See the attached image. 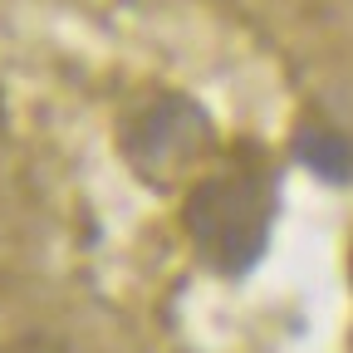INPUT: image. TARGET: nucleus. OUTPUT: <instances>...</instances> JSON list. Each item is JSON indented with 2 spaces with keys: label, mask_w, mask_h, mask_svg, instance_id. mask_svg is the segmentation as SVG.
Wrapping results in <instances>:
<instances>
[{
  "label": "nucleus",
  "mask_w": 353,
  "mask_h": 353,
  "mask_svg": "<svg viewBox=\"0 0 353 353\" xmlns=\"http://www.w3.org/2000/svg\"><path fill=\"white\" fill-rule=\"evenodd\" d=\"M260 192L245 176H216V182H201L187 196V231L206 245V255L221 265V270H250L265 250V211L255 206Z\"/></svg>",
  "instance_id": "obj_1"
},
{
  "label": "nucleus",
  "mask_w": 353,
  "mask_h": 353,
  "mask_svg": "<svg viewBox=\"0 0 353 353\" xmlns=\"http://www.w3.org/2000/svg\"><path fill=\"white\" fill-rule=\"evenodd\" d=\"M123 148H128L132 167H138L143 176L167 182V176L187 172V167L201 157V148H206V123H201L196 108L176 103V99H162V103L143 108L138 118L128 123Z\"/></svg>",
  "instance_id": "obj_2"
},
{
  "label": "nucleus",
  "mask_w": 353,
  "mask_h": 353,
  "mask_svg": "<svg viewBox=\"0 0 353 353\" xmlns=\"http://www.w3.org/2000/svg\"><path fill=\"white\" fill-rule=\"evenodd\" d=\"M294 152H299V162L309 172L329 176V182H348V176H353V152L329 128H299L294 132Z\"/></svg>",
  "instance_id": "obj_3"
}]
</instances>
